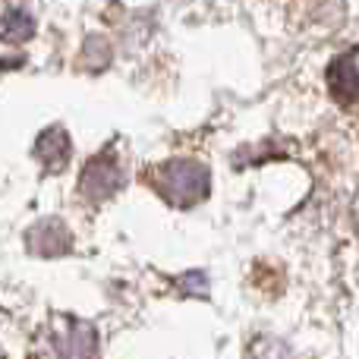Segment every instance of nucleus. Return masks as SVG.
Instances as JSON below:
<instances>
[{
    "label": "nucleus",
    "instance_id": "1",
    "mask_svg": "<svg viewBox=\"0 0 359 359\" xmlns=\"http://www.w3.org/2000/svg\"><path fill=\"white\" fill-rule=\"evenodd\" d=\"M145 183L170 205H196L208 196V168L198 161H189V158H174V161H164L149 168L145 174Z\"/></svg>",
    "mask_w": 359,
    "mask_h": 359
},
{
    "label": "nucleus",
    "instance_id": "4",
    "mask_svg": "<svg viewBox=\"0 0 359 359\" xmlns=\"http://www.w3.org/2000/svg\"><path fill=\"white\" fill-rule=\"evenodd\" d=\"M38 158H41V164L48 170H60L63 164L69 161V136L63 133L60 142L50 145V133H44V136L38 139Z\"/></svg>",
    "mask_w": 359,
    "mask_h": 359
},
{
    "label": "nucleus",
    "instance_id": "3",
    "mask_svg": "<svg viewBox=\"0 0 359 359\" xmlns=\"http://www.w3.org/2000/svg\"><path fill=\"white\" fill-rule=\"evenodd\" d=\"M328 82L337 101H356L359 98V69L353 67V57H337L328 69Z\"/></svg>",
    "mask_w": 359,
    "mask_h": 359
},
{
    "label": "nucleus",
    "instance_id": "2",
    "mask_svg": "<svg viewBox=\"0 0 359 359\" xmlns=\"http://www.w3.org/2000/svg\"><path fill=\"white\" fill-rule=\"evenodd\" d=\"M120 186H123V177H120V164L111 151H101V155L92 158V161L86 164V170H82L79 189L88 196V202H92V198L101 202V198L114 196Z\"/></svg>",
    "mask_w": 359,
    "mask_h": 359
}]
</instances>
